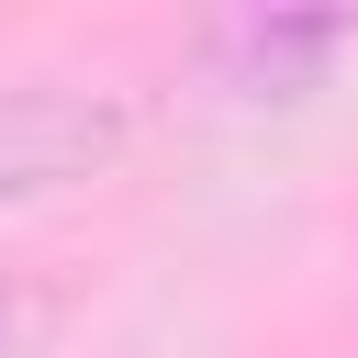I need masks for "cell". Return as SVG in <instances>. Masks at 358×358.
Masks as SVG:
<instances>
[{
  "mask_svg": "<svg viewBox=\"0 0 358 358\" xmlns=\"http://www.w3.org/2000/svg\"><path fill=\"white\" fill-rule=\"evenodd\" d=\"M134 145V101L90 78H0V213L101 179Z\"/></svg>",
  "mask_w": 358,
  "mask_h": 358,
  "instance_id": "cell-1",
  "label": "cell"
},
{
  "mask_svg": "<svg viewBox=\"0 0 358 358\" xmlns=\"http://www.w3.org/2000/svg\"><path fill=\"white\" fill-rule=\"evenodd\" d=\"M347 45H358L347 11H235V22L201 34V67H213V90H235V101H302Z\"/></svg>",
  "mask_w": 358,
  "mask_h": 358,
  "instance_id": "cell-2",
  "label": "cell"
},
{
  "mask_svg": "<svg viewBox=\"0 0 358 358\" xmlns=\"http://www.w3.org/2000/svg\"><path fill=\"white\" fill-rule=\"evenodd\" d=\"M34 324H45V302H34L22 280H0V358H22V347H34Z\"/></svg>",
  "mask_w": 358,
  "mask_h": 358,
  "instance_id": "cell-3",
  "label": "cell"
}]
</instances>
